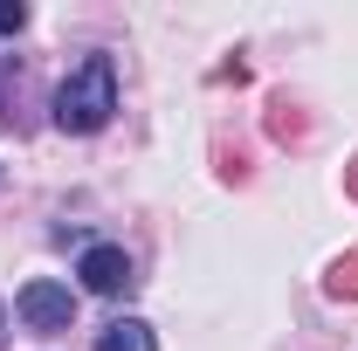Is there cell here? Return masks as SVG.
Listing matches in <instances>:
<instances>
[{"instance_id": "obj_1", "label": "cell", "mask_w": 358, "mask_h": 351, "mask_svg": "<svg viewBox=\"0 0 358 351\" xmlns=\"http://www.w3.org/2000/svg\"><path fill=\"white\" fill-rule=\"evenodd\" d=\"M110 117H117V62L96 48V55H83V62L62 76V89H55V124L90 138V131H103Z\"/></svg>"}, {"instance_id": "obj_2", "label": "cell", "mask_w": 358, "mask_h": 351, "mask_svg": "<svg viewBox=\"0 0 358 351\" xmlns=\"http://www.w3.org/2000/svg\"><path fill=\"white\" fill-rule=\"evenodd\" d=\"M14 310H21V324H28V331H42V338H55V331H69V324H76V296H69V282H48V275L21 282Z\"/></svg>"}, {"instance_id": "obj_7", "label": "cell", "mask_w": 358, "mask_h": 351, "mask_svg": "<svg viewBox=\"0 0 358 351\" xmlns=\"http://www.w3.org/2000/svg\"><path fill=\"white\" fill-rule=\"evenodd\" d=\"M0 324H7V317H0Z\"/></svg>"}, {"instance_id": "obj_3", "label": "cell", "mask_w": 358, "mask_h": 351, "mask_svg": "<svg viewBox=\"0 0 358 351\" xmlns=\"http://www.w3.org/2000/svg\"><path fill=\"white\" fill-rule=\"evenodd\" d=\"M76 275H83L90 296H124V289L138 282V275H131V255H124V248H110V241H90L83 262H76Z\"/></svg>"}, {"instance_id": "obj_5", "label": "cell", "mask_w": 358, "mask_h": 351, "mask_svg": "<svg viewBox=\"0 0 358 351\" xmlns=\"http://www.w3.org/2000/svg\"><path fill=\"white\" fill-rule=\"evenodd\" d=\"M324 289H331V296H358V248L331 268V282H324Z\"/></svg>"}, {"instance_id": "obj_6", "label": "cell", "mask_w": 358, "mask_h": 351, "mask_svg": "<svg viewBox=\"0 0 358 351\" xmlns=\"http://www.w3.org/2000/svg\"><path fill=\"white\" fill-rule=\"evenodd\" d=\"M28 28V7L21 0H0V35H21Z\"/></svg>"}, {"instance_id": "obj_4", "label": "cell", "mask_w": 358, "mask_h": 351, "mask_svg": "<svg viewBox=\"0 0 358 351\" xmlns=\"http://www.w3.org/2000/svg\"><path fill=\"white\" fill-rule=\"evenodd\" d=\"M96 351H159V338H152V324L117 317V324H103V331H96Z\"/></svg>"}]
</instances>
